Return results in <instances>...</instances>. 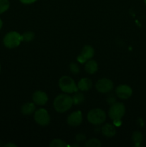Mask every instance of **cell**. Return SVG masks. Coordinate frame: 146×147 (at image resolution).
<instances>
[{
  "mask_svg": "<svg viewBox=\"0 0 146 147\" xmlns=\"http://www.w3.org/2000/svg\"><path fill=\"white\" fill-rule=\"evenodd\" d=\"M50 147H64L67 146V144L65 142H64L63 140L61 139H54L51 142V143L50 144Z\"/></svg>",
  "mask_w": 146,
  "mask_h": 147,
  "instance_id": "obj_18",
  "label": "cell"
},
{
  "mask_svg": "<svg viewBox=\"0 0 146 147\" xmlns=\"http://www.w3.org/2000/svg\"><path fill=\"white\" fill-rule=\"evenodd\" d=\"M82 121V114L80 111H74L72 113L70 116L67 117V122L70 126H78L81 124Z\"/></svg>",
  "mask_w": 146,
  "mask_h": 147,
  "instance_id": "obj_10",
  "label": "cell"
},
{
  "mask_svg": "<svg viewBox=\"0 0 146 147\" xmlns=\"http://www.w3.org/2000/svg\"><path fill=\"white\" fill-rule=\"evenodd\" d=\"M125 113V107L122 103H114L109 109L108 114L113 121L120 120Z\"/></svg>",
  "mask_w": 146,
  "mask_h": 147,
  "instance_id": "obj_5",
  "label": "cell"
},
{
  "mask_svg": "<svg viewBox=\"0 0 146 147\" xmlns=\"http://www.w3.org/2000/svg\"><path fill=\"white\" fill-rule=\"evenodd\" d=\"M59 86L63 92L67 93H76L78 91L77 85L75 84L72 78L69 76H62L59 80Z\"/></svg>",
  "mask_w": 146,
  "mask_h": 147,
  "instance_id": "obj_2",
  "label": "cell"
},
{
  "mask_svg": "<svg viewBox=\"0 0 146 147\" xmlns=\"http://www.w3.org/2000/svg\"><path fill=\"white\" fill-rule=\"evenodd\" d=\"M32 100L35 104L39 106H43L46 104L48 100V97L44 92L41 90H37L32 96Z\"/></svg>",
  "mask_w": 146,
  "mask_h": 147,
  "instance_id": "obj_11",
  "label": "cell"
},
{
  "mask_svg": "<svg viewBox=\"0 0 146 147\" xmlns=\"http://www.w3.org/2000/svg\"><path fill=\"white\" fill-rule=\"evenodd\" d=\"M102 133L107 137H113L116 134L115 127L111 123H106L102 127Z\"/></svg>",
  "mask_w": 146,
  "mask_h": 147,
  "instance_id": "obj_12",
  "label": "cell"
},
{
  "mask_svg": "<svg viewBox=\"0 0 146 147\" xmlns=\"http://www.w3.org/2000/svg\"><path fill=\"white\" fill-rule=\"evenodd\" d=\"M34 120L42 126H46L50 123V116L44 109H40L34 113Z\"/></svg>",
  "mask_w": 146,
  "mask_h": 147,
  "instance_id": "obj_6",
  "label": "cell"
},
{
  "mask_svg": "<svg viewBox=\"0 0 146 147\" xmlns=\"http://www.w3.org/2000/svg\"><path fill=\"white\" fill-rule=\"evenodd\" d=\"M36 109L34 103H26L21 106V111L24 115H31L34 112Z\"/></svg>",
  "mask_w": 146,
  "mask_h": 147,
  "instance_id": "obj_15",
  "label": "cell"
},
{
  "mask_svg": "<svg viewBox=\"0 0 146 147\" xmlns=\"http://www.w3.org/2000/svg\"><path fill=\"white\" fill-rule=\"evenodd\" d=\"M70 70L73 74H77L80 72V68L76 63H72L70 65Z\"/></svg>",
  "mask_w": 146,
  "mask_h": 147,
  "instance_id": "obj_22",
  "label": "cell"
},
{
  "mask_svg": "<svg viewBox=\"0 0 146 147\" xmlns=\"http://www.w3.org/2000/svg\"><path fill=\"white\" fill-rule=\"evenodd\" d=\"M95 87L97 91H99L100 93H107L113 90V83L110 79L102 78L97 82Z\"/></svg>",
  "mask_w": 146,
  "mask_h": 147,
  "instance_id": "obj_7",
  "label": "cell"
},
{
  "mask_svg": "<svg viewBox=\"0 0 146 147\" xmlns=\"http://www.w3.org/2000/svg\"><path fill=\"white\" fill-rule=\"evenodd\" d=\"M21 35L17 32H9L4 37L3 42L8 48H14L19 45L21 43Z\"/></svg>",
  "mask_w": 146,
  "mask_h": 147,
  "instance_id": "obj_4",
  "label": "cell"
},
{
  "mask_svg": "<svg viewBox=\"0 0 146 147\" xmlns=\"http://www.w3.org/2000/svg\"><path fill=\"white\" fill-rule=\"evenodd\" d=\"M92 86V82L87 78H82L77 84L78 89L82 91H87L91 88Z\"/></svg>",
  "mask_w": 146,
  "mask_h": 147,
  "instance_id": "obj_13",
  "label": "cell"
},
{
  "mask_svg": "<svg viewBox=\"0 0 146 147\" xmlns=\"http://www.w3.org/2000/svg\"><path fill=\"white\" fill-rule=\"evenodd\" d=\"M144 1H145V4H146V0H144Z\"/></svg>",
  "mask_w": 146,
  "mask_h": 147,
  "instance_id": "obj_28",
  "label": "cell"
},
{
  "mask_svg": "<svg viewBox=\"0 0 146 147\" xmlns=\"http://www.w3.org/2000/svg\"><path fill=\"white\" fill-rule=\"evenodd\" d=\"M85 71L89 74H94L96 73L98 69V65H97V62L92 60H89L86 62L85 66H84Z\"/></svg>",
  "mask_w": 146,
  "mask_h": 147,
  "instance_id": "obj_14",
  "label": "cell"
},
{
  "mask_svg": "<svg viewBox=\"0 0 146 147\" xmlns=\"http://www.w3.org/2000/svg\"><path fill=\"white\" fill-rule=\"evenodd\" d=\"M94 54V50L90 45H85L82 50L81 54L77 57V60L80 63H84L90 60Z\"/></svg>",
  "mask_w": 146,
  "mask_h": 147,
  "instance_id": "obj_8",
  "label": "cell"
},
{
  "mask_svg": "<svg viewBox=\"0 0 146 147\" xmlns=\"http://www.w3.org/2000/svg\"><path fill=\"white\" fill-rule=\"evenodd\" d=\"M72 100H73V104H75V105L81 104V103H82L84 100V95H83L82 93L76 92L75 94L73 96Z\"/></svg>",
  "mask_w": 146,
  "mask_h": 147,
  "instance_id": "obj_17",
  "label": "cell"
},
{
  "mask_svg": "<svg viewBox=\"0 0 146 147\" xmlns=\"http://www.w3.org/2000/svg\"><path fill=\"white\" fill-rule=\"evenodd\" d=\"M22 4H32V3L35 2L37 0H19Z\"/></svg>",
  "mask_w": 146,
  "mask_h": 147,
  "instance_id": "obj_24",
  "label": "cell"
},
{
  "mask_svg": "<svg viewBox=\"0 0 146 147\" xmlns=\"http://www.w3.org/2000/svg\"><path fill=\"white\" fill-rule=\"evenodd\" d=\"M0 145H1V141H0Z\"/></svg>",
  "mask_w": 146,
  "mask_h": 147,
  "instance_id": "obj_29",
  "label": "cell"
},
{
  "mask_svg": "<svg viewBox=\"0 0 146 147\" xmlns=\"http://www.w3.org/2000/svg\"><path fill=\"white\" fill-rule=\"evenodd\" d=\"M107 102H108L110 104H113L114 103H115L116 99L115 98L113 97V96H110V97L107 98Z\"/></svg>",
  "mask_w": 146,
  "mask_h": 147,
  "instance_id": "obj_25",
  "label": "cell"
},
{
  "mask_svg": "<svg viewBox=\"0 0 146 147\" xmlns=\"http://www.w3.org/2000/svg\"><path fill=\"white\" fill-rule=\"evenodd\" d=\"M9 7V0H0V14H2L7 11Z\"/></svg>",
  "mask_w": 146,
  "mask_h": 147,
  "instance_id": "obj_21",
  "label": "cell"
},
{
  "mask_svg": "<svg viewBox=\"0 0 146 147\" xmlns=\"http://www.w3.org/2000/svg\"><path fill=\"white\" fill-rule=\"evenodd\" d=\"M0 70H1V65H0Z\"/></svg>",
  "mask_w": 146,
  "mask_h": 147,
  "instance_id": "obj_30",
  "label": "cell"
},
{
  "mask_svg": "<svg viewBox=\"0 0 146 147\" xmlns=\"http://www.w3.org/2000/svg\"><path fill=\"white\" fill-rule=\"evenodd\" d=\"M2 25H3V22H2V21H1V19H0V29L2 27Z\"/></svg>",
  "mask_w": 146,
  "mask_h": 147,
  "instance_id": "obj_27",
  "label": "cell"
},
{
  "mask_svg": "<svg viewBox=\"0 0 146 147\" xmlns=\"http://www.w3.org/2000/svg\"><path fill=\"white\" fill-rule=\"evenodd\" d=\"M34 34L33 32L29 31L26 32L24 34H21V40L24 42H30L34 40Z\"/></svg>",
  "mask_w": 146,
  "mask_h": 147,
  "instance_id": "obj_19",
  "label": "cell"
},
{
  "mask_svg": "<svg viewBox=\"0 0 146 147\" xmlns=\"http://www.w3.org/2000/svg\"><path fill=\"white\" fill-rule=\"evenodd\" d=\"M86 139V136L85 135L83 134H77V136H76V140L77 141V142H82V141L85 140Z\"/></svg>",
  "mask_w": 146,
  "mask_h": 147,
  "instance_id": "obj_23",
  "label": "cell"
},
{
  "mask_svg": "<svg viewBox=\"0 0 146 147\" xmlns=\"http://www.w3.org/2000/svg\"><path fill=\"white\" fill-rule=\"evenodd\" d=\"M87 120L93 125H100L106 120V113L100 109H94L90 111L87 114Z\"/></svg>",
  "mask_w": 146,
  "mask_h": 147,
  "instance_id": "obj_3",
  "label": "cell"
},
{
  "mask_svg": "<svg viewBox=\"0 0 146 147\" xmlns=\"http://www.w3.org/2000/svg\"><path fill=\"white\" fill-rule=\"evenodd\" d=\"M4 146H12V147H16L17 146H16L15 144H7L4 145Z\"/></svg>",
  "mask_w": 146,
  "mask_h": 147,
  "instance_id": "obj_26",
  "label": "cell"
},
{
  "mask_svg": "<svg viewBox=\"0 0 146 147\" xmlns=\"http://www.w3.org/2000/svg\"><path fill=\"white\" fill-rule=\"evenodd\" d=\"M143 134L140 131L133 132V135H132V139H133V142L136 146H140V143L143 141Z\"/></svg>",
  "mask_w": 146,
  "mask_h": 147,
  "instance_id": "obj_16",
  "label": "cell"
},
{
  "mask_svg": "<svg viewBox=\"0 0 146 147\" xmlns=\"http://www.w3.org/2000/svg\"><path fill=\"white\" fill-rule=\"evenodd\" d=\"M115 93L117 97L120 98V99H125L129 98L133 94V90L130 86L127 85H120L116 88Z\"/></svg>",
  "mask_w": 146,
  "mask_h": 147,
  "instance_id": "obj_9",
  "label": "cell"
},
{
  "mask_svg": "<svg viewBox=\"0 0 146 147\" xmlns=\"http://www.w3.org/2000/svg\"><path fill=\"white\" fill-rule=\"evenodd\" d=\"M101 146V142L97 139H91L85 143L86 147H100Z\"/></svg>",
  "mask_w": 146,
  "mask_h": 147,
  "instance_id": "obj_20",
  "label": "cell"
},
{
  "mask_svg": "<svg viewBox=\"0 0 146 147\" xmlns=\"http://www.w3.org/2000/svg\"><path fill=\"white\" fill-rule=\"evenodd\" d=\"M54 108L58 113H64L73 105L72 97L67 94H60L54 98Z\"/></svg>",
  "mask_w": 146,
  "mask_h": 147,
  "instance_id": "obj_1",
  "label": "cell"
}]
</instances>
